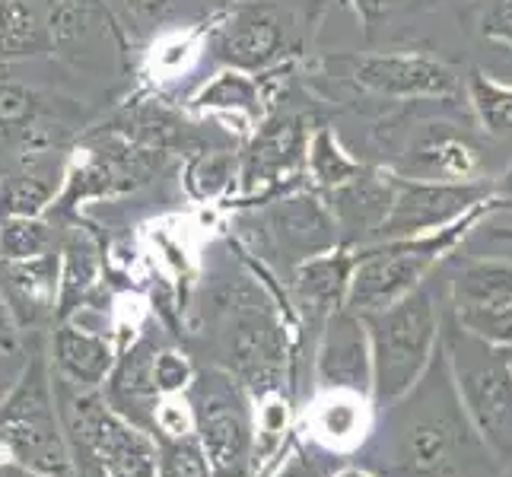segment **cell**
I'll return each instance as SVG.
<instances>
[{
    "mask_svg": "<svg viewBox=\"0 0 512 477\" xmlns=\"http://www.w3.org/2000/svg\"><path fill=\"white\" fill-rule=\"evenodd\" d=\"M379 411L353 455L376 477H506L462 408L443 344L411 392Z\"/></svg>",
    "mask_w": 512,
    "mask_h": 477,
    "instance_id": "1",
    "label": "cell"
},
{
    "mask_svg": "<svg viewBox=\"0 0 512 477\" xmlns=\"http://www.w3.org/2000/svg\"><path fill=\"white\" fill-rule=\"evenodd\" d=\"M77 477H156V436L118 414L99 388L55 382Z\"/></svg>",
    "mask_w": 512,
    "mask_h": 477,
    "instance_id": "2",
    "label": "cell"
},
{
    "mask_svg": "<svg viewBox=\"0 0 512 477\" xmlns=\"http://www.w3.org/2000/svg\"><path fill=\"white\" fill-rule=\"evenodd\" d=\"M443 353L452 369L455 392L484 446L512 477V360L509 350L474 338L449 315L443 322Z\"/></svg>",
    "mask_w": 512,
    "mask_h": 477,
    "instance_id": "3",
    "label": "cell"
},
{
    "mask_svg": "<svg viewBox=\"0 0 512 477\" xmlns=\"http://www.w3.org/2000/svg\"><path fill=\"white\" fill-rule=\"evenodd\" d=\"M51 379V360L42 350H32L23 373L0 401V458L45 477H77Z\"/></svg>",
    "mask_w": 512,
    "mask_h": 477,
    "instance_id": "4",
    "label": "cell"
},
{
    "mask_svg": "<svg viewBox=\"0 0 512 477\" xmlns=\"http://www.w3.org/2000/svg\"><path fill=\"white\" fill-rule=\"evenodd\" d=\"M373 344V401L392 404L423 379L443 341V315L423 284L398 303L363 315Z\"/></svg>",
    "mask_w": 512,
    "mask_h": 477,
    "instance_id": "5",
    "label": "cell"
},
{
    "mask_svg": "<svg viewBox=\"0 0 512 477\" xmlns=\"http://www.w3.org/2000/svg\"><path fill=\"white\" fill-rule=\"evenodd\" d=\"M487 204L490 201L478 204L471 214L455 220L452 226L436 229V233L411 239H385L353 249L347 309H353L357 315H369L423 287V277L436 268V261L449 249H455L458 239H465L468 229L481 220Z\"/></svg>",
    "mask_w": 512,
    "mask_h": 477,
    "instance_id": "6",
    "label": "cell"
},
{
    "mask_svg": "<svg viewBox=\"0 0 512 477\" xmlns=\"http://www.w3.org/2000/svg\"><path fill=\"white\" fill-rule=\"evenodd\" d=\"M194 436L214 474H252L258 455L255 398L226 373L223 366H201L188 388Z\"/></svg>",
    "mask_w": 512,
    "mask_h": 477,
    "instance_id": "7",
    "label": "cell"
},
{
    "mask_svg": "<svg viewBox=\"0 0 512 477\" xmlns=\"http://www.w3.org/2000/svg\"><path fill=\"white\" fill-rule=\"evenodd\" d=\"M287 331L261 296H236L220 331V363L255 401L287 392Z\"/></svg>",
    "mask_w": 512,
    "mask_h": 477,
    "instance_id": "8",
    "label": "cell"
},
{
    "mask_svg": "<svg viewBox=\"0 0 512 477\" xmlns=\"http://www.w3.org/2000/svg\"><path fill=\"white\" fill-rule=\"evenodd\" d=\"M490 188L484 182H433V179H398L395 201L379 229V239H411L452 226L487 201Z\"/></svg>",
    "mask_w": 512,
    "mask_h": 477,
    "instance_id": "9",
    "label": "cell"
},
{
    "mask_svg": "<svg viewBox=\"0 0 512 477\" xmlns=\"http://www.w3.org/2000/svg\"><path fill=\"white\" fill-rule=\"evenodd\" d=\"M315 392H350L373 401V344L363 315L341 309L328 318L312 353Z\"/></svg>",
    "mask_w": 512,
    "mask_h": 477,
    "instance_id": "10",
    "label": "cell"
},
{
    "mask_svg": "<svg viewBox=\"0 0 512 477\" xmlns=\"http://www.w3.org/2000/svg\"><path fill=\"white\" fill-rule=\"evenodd\" d=\"M261 233L268 249L284 258L287 268L334 252L341 242L331 207H325L312 194H293V198L271 204L261 217Z\"/></svg>",
    "mask_w": 512,
    "mask_h": 477,
    "instance_id": "11",
    "label": "cell"
},
{
    "mask_svg": "<svg viewBox=\"0 0 512 477\" xmlns=\"http://www.w3.org/2000/svg\"><path fill=\"white\" fill-rule=\"evenodd\" d=\"M290 48V26L287 16L271 0H252L233 10V16L217 32V58L242 70V74H258V70L274 67Z\"/></svg>",
    "mask_w": 512,
    "mask_h": 477,
    "instance_id": "12",
    "label": "cell"
},
{
    "mask_svg": "<svg viewBox=\"0 0 512 477\" xmlns=\"http://www.w3.org/2000/svg\"><path fill=\"white\" fill-rule=\"evenodd\" d=\"M350 77L363 90L388 99H446L458 90L452 70L427 55H369L353 61Z\"/></svg>",
    "mask_w": 512,
    "mask_h": 477,
    "instance_id": "13",
    "label": "cell"
},
{
    "mask_svg": "<svg viewBox=\"0 0 512 477\" xmlns=\"http://www.w3.org/2000/svg\"><path fill=\"white\" fill-rule=\"evenodd\" d=\"M160 347H163L160 334L144 331L134 344H128L118 353L109 379L99 388L118 414H125L147 433H156V414H160V404L166 401L153 376V360Z\"/></svg>",
    "mask_w": 512,
    "mask_h": 477,
    "instance_id": "14",
    "label": "cell"
},
{
    "mask_svg": "<svg viewBox=\"0 0 512 477\" xmlns=\"http://www.w3.org/2000/svg\"><path fill=\"white\" fill-rule=\"evenodd\" d=\"M350 274H353V252L350 249H334L325 255H315L303 264H296L290 277V293L293 306L303 318V331L319 344V334L328 325L334 312L347 306L350 293Z\"/></svg>",
    "mask_w": 512,
    "mask_h": 477,
    "instance_id": "15",
    "label": "cell"
},
{
    "mask_svg": "<svg viewBox=\"0 0 512 477\" xmlns=\"http://www.w3.org/2000/svg\"><path fill=\"white\" fill-rule=\"evenodd\" d=\"M48 360L61 382L74 388H102L118 360V350L105 331L86 328L80 318H67L51 334Z\"/></svg>",
    "mask_w": 512,
    "mask_h": 477,
    "instance_id": "16",
    "label": "cell"
},
{
    "mask_svg": "<svg viewBox=\"0 0 512 477\" xmlns=\"http://www.w3.org/2000/svg\"><path fill=\"white\" fill-rule=\"evenodd\" d=\"M395 201V175L360 172L357 179L331 191V214L347 245H373Z\"/></svg>",
    "mask_w": 512,
    "mask_h": 477,
    "instance_id": "17",
    "label": "cell"
},
{
    "mask_svg": "<svg viewBox=\"0 0 512 477\" xmlns=\"http://www.w3.org/2000/svg\"><path fill=\"white\" fill-rule=\"evenodd\" d=\"M306 150H309V137H306L303 121L293 115L268 118L242 156L239 179L245 191H258L261 185L280 182L284 175H290L299 166V159L306 156Z\"/></svg>",
    "mask_w": 512,
    "mask_h": 477,
    "instance_id": "18",
    "label": "cell"
},
{
    "mask_svg": "<svg viewBox=\"0 0 512 477\" xmlns=\"http://www.w3.org/2000/svg\"><path fill=\"white\" fill-rule=\"evenodd\" d=\"M61 284V252H48L29 261H0V293L23 328L42 322L58 309Z\"/></svg>",
    "mask_w": 512,
    "mask_h": 477,
    "instance_id": "19",
    "label": "cell"
},
{
    "mask_svg": "<svg viewBox=\"0 0 512 477\" xmlns=\"http://www.w3.org/2000/svg\"><path fill=\"white\" fill-rule=\"evenodd\" d=\"M373 408L376 401L350 392H315L309 404V436L319 439L322 446L353 458L366 443L369 430H373Z\"/></svg>",
    "mask_w": 512,
    "mask_h": 477,
    "instance_id": "20",
    "label": "cell"
},
{
    "mask_svg": "<svg viewBox=\"0 0 512 477\" xmlns=\"http://www.w3.org/2000/svg\"><path fill=\"white\" fill-rule=\"evenodd\" d=\"M481 169H484L481 150L465 134L449 131V125H430V131L417 140L408 156V172L414 179L478 182Z\"/></svg>",
    "mask_w": 512,
    "mask_h": 477,
    "instance_id": "21",
    "label": "cell"
},
{
    "mask_svg": "<svg viewBox=\"0 0 512 477\" xmlns=\"http://www.w3.org/2000/svg\"><path fill=\"white\" fill-rule=\"evenodd\" d=\"M61 284H58V309L55 318L67 322L90 306L93 293L102 280V249L96 236L83 226H70L61 236Z\"/></svg>",
    "mask_w": 512,
    "mask_h": 477,
    "instance_id": "22",
    "label": "cell"
},
{
    "mask_svg": "<svg viewBox=\"0 0 512 477\" xmlns=\"http://www.w3.org/2000/svg\"><path fill=\"white\" fill-rule=\"evenodd\" d=\"M512 309V261H468L452 277V315L458 322Z\"/></svg>",
    "mask_w": 512,
    "mask_h": 477,
    "instance_id": "23",
    "label": "cell"
},
{
    "mask_svg": "<svg viewBox=\"0 0 512 477\" xmlns=\"http://www.w3.org/2000/svg\"><path fill=\"white\" fill-rule=\"evenodd\" d=\"M55 99L35 86L0 80V140L10 144H45L55 125Z\"/></svg>",
    "mask_w": 512,
    "mask_h": 477,
    "instance_id": "24",
    "label": "cell"
},
{
    "mask_svg": "<svg viewBox=\"0 0 512 477\" xmlns=\"http://www.w3.org/2000/svg\"><path fill=\"white\" fill-rule=\"evenodd\" d=\"M55 55L39 0H0V61Z\"/></svg>",
    "mask_w": 512,
    "mask_h": 477,
    "instance_id": "25",
    "label": "cell"
},
{
    "mask_svg": "<svg viewBox=\"0 0 512 477\" xmlns=\"http://www.w3.org/2000/svg\"><path fill=\"white\" fill-rule=\"evenodd\" d=\"M64 175L51 169H20L0 179V223L10 217H45L61 198Z\"/></svg>",
    "mask_w": 512,
    "mask_h": 477,
    "instance_id": "26",
    "label": "cell"
},
{
    "mask_svg": "<svg viewBox=\"0 0 512 477\" xmlns=\"http://www.w3.org/2000/svg\"><path fill=\"white\" fill-rule=\"evenodd\" d=\"M39 4L51 42H55V55H70L86 42V35L93 29L96 0H39Z\"/></svg>",
    "mask_w": 512,
    "mask_h": 477,
    "instance_id": "27",
    "label": "cell"
},
{
    "mask_svg": "<svg viewBox=\"0 0 512 477\" xmlns=\"http://www.w3.org/2000/svg\"><path fill=\"white\" fill-rule=\"evenodd\" d=\"M48 217H10L0 223V261H29L58 249Z\"/></svg>",
    "mask_w": 512,
    "mask_h": 477,
    "instance_id": "28",
    "label": "cell"
},
{
    "mask_svg": "<svg viewBox=\"0 0 512 477\" xmlns=\"http://www.w3.org/2000/svg\"><path fill=\"white\" fill-rule=\"evenodd\" d=\"M468 99L490 137L512 140V86H503L484 77L481 70H474L468 77Z\"/></svg>",
    "mask_w": 512,
    "mask_h": 477,
    "instance_id": "29",
    "label": "cell"
},
{
    "mask_svg": "<svg viewBox=\"0 0 512 477\" xmlns=\"http://www.w3.org/2000/svg\"><path fill=\"white\" fill-rule=\"evenodd\" d=\"M306 163H309L312 179L322 188H331V191L347 185L350 179H357V175L363 172V166L353 156H347V150L338 144V137H334L328 128H319L309 137Z\"/></svg>",
    "mask_w": 512,
    "mask_h": 477,
    "instance_id": "30",
    "label": "cell"
},
{
    "mask_svg": "<svg viewBox=\"0 0 512 477\" xmlns=\"http://www.w3.org/2000/svg\"><path fill=\"white\" fill-rule=\"evenodd\" d=\"M236 179V159L226 150H204L191 156L185 169V188L194 201H214L233 185Z\"/></svg>",
    "mask_w": 512,
    "mask_h": 477,
    "instance_id": "31",
    "label": "cell"
},
{
    "mask_svg": "<svg viewBox=\"0 0 512 477\" xmlns=\"http://www.w3.org/2000/svg\"><path fill=\"white\" fill-rule=\"evenodd\" d=\"M160 458H156V477H214L198 436H156Z\"/></svg>",
    "mask_w": 512,
    "mask_h": 477,
    "instance_id": "32",
    "label": "cell"
},
{
    "mask_svg": "<svg viewBox=\"0 0 512 477\" xmlns=\"http://www.w3.org/2000/svg\"><path fill=\"white\" fill-rule=\"evenodd\" d=\"M201 109H226V112H255L258 109V86L242 70H223V74L207 83L194 99Z\"/></svg>",
    "mask_w": 512,
    "mask_h": 477,
    "instance_id": "33",
    "label": "cell"
},
{
    "mask_svg": "<svg viewBox=\"0 0 512 477\" xmlns=\"http://www.w3.org/2000/svg\"><path fill=\"white\" fill-rule=\"evenodd\" d=\"M153 376L163 398H185L194 376H198V366L191 363L185 350L163 341V347L156 350V360H153Z\"/></svg>",
    "mask_w": 512,
    "mask_h": 477,
    "instance_id": "34",
    "label": "cell"
},
{
    "mask_svg": "<svg viewBox=\"0 0 512 477\" xmlns=\"http://www.w3.org/2000/svg\"><path fill=\"white\" fill-rule=\"evenodd\" d=\"M115 7L134 29H150L166 20L172 10V0H115Z\"/></svg>",
    "mask_w": 512,
    "mask_h": 477,
    "instance_id": "35",
    "label": "cell"
},
{
    "mask_svg": "<svg viewBox=\"0 0 512 477\" xmlns=\"http://www.w3.org/2000/svg\"><path fill=\"white\" fill-rule=\"evenodd\" d=\"M481 32L487 42L512 48V0H493L481 16Z\"/></svg>",
    "mask_w": 512,
    "mask_h": 477,
    "instance_id": "36",
    "label": "cell"
},
{
    "mask_svg": "<svg viewBox=\"0 0 512 477\" xmlns=\"http://www.w3.org/2000/svg\"><path fill=\"white\" fill-rule=\"evenodd\" d=\"M20 347H23V325L16 322L7 296L0 293V353H20Z\"/></svg>",
    "mask_w": 512,
    "mask_h": 477,
    "instance_id": "37",
    "label": "cell"
},
{
    "mask_svg": "<svg viewBox=\"0 0 512 477\" xmlns=\"http://www.w3.org/2000/svg\"><path fill=\"white\" fill-rule=\"evenodd\" d=\"M0 477H45V474L32 471L26 465H16V462H10V458H0Z\"/></svg>",
    "mask_w": 512,
    "mask_h": 477,
    "instance_id": "38",
    "label": "cell"
},
{
    "mask_svg": "<svg viewBox=\"0 0 512 477\" xmlns=\"http://www.w3.org/2000/svg\"><path fill=\"white\" fill-rule=\"evenodd\" d=\"M334 477H376V474H373V471H366V468H360L357 462H353V465L341 468V471L334 474Z\"/></svg>",
    "mask_w": 512,
    "mask_h": 477,
    "instance_id": "39",
    "label": "cell"
},
{
    "mask_svg": "<svg viewBox=\"0 0 512 477\" xmlns=\"http://www.w3.org/2000/svg\"><path fill=\"white\" fill-rule=\"evenodd\" d=\"M10 388H13V382H7L4 376H0V401L7 398V392H10Z\"/></svg>",
    "mask_w": 512,
    "mask_h": 477,
    "instance_id": "40",
    "label": "cell"
},
{
    "mask_svg": "<svg viewBox=\"0 0 512 477\" xmlns=\"http://www.w3.org/2000/svg\"><path fill=\"white\" fill-rule=\"evenodd\" d=\"M214 477H229V474H214ZM239 477H252V474H239Z\"/></svg>",
    "mask_w": 512,
    "mask_h": 477,
    "instance_id": "41",
    "label": "cell"
},
{
    "mask_svg": "<svg viewBox=\"0 0 512 477\" xmlns=\"http://www.w3.org/2000/svg\"><path fill=\"white\" fill-rule=\"evenodd\" d=\"M509 360H512V350H509Z\"/></svg>",
    "mask_w": 512,
    "mask_h": 477,
    "instance_id": "42",
    "label": "cell"
}]
</instances>
